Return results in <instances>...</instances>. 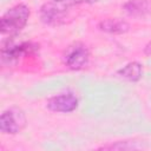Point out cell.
<instances>
[{
  "label": "cell",
  "mask_w": 151,
  "mask_h": 151,
  "mask_svg": "<svg viewBox=\"0 0 151 151\" xmlns=\"http://www.w3.org/2000/svg\"><path fill=\"white\" fill-rule=\"evenodd\" d=\"M142 65L137 61H131L129 64H126L125 66H123L120 70H118L117 74L122 78H125L130 81H137L140 79L142 77Z\"/></svg>",
  "instance_id": "obj_8"
},
{
  "label": "cell",
  "mask_w": 151,
  "mask_h": 151,
  "mask_svg": "<svg viewBox=\"0 0 151 151\" xmlns=\"http://www.w3.org/2000/svg\"><path fill=\"white\" fill-rule=\"evenodd\" d=\"M129 142H123L122 144H112V145H105V146H101L100 149H136L137 146H134L133 144H130L127 145Z\"/></svg>",
  "instance_id": "obj_10"
},
{
  "label": "cell",
  "mask_w": 151,
  "mask_h": 151,
  "mask_svg": "<svg viewBox=\"0 0 151 151\" xmlns=\"http://www.w3.org/2000/svg\"><path fill=\"white\" fill-rule=\"evenodd\" d=\"M97 0H51L40 8V18L45 24L60 25L68 17V11L73 6L93 4Z\"/></svg>",
  "instance_id": "obj_1"
},
{
  "label": "cell",
  "mask_w": 151,
  "mask_h": 151,
  "mask_svg": "<svg viewBox=\"0 0 151 151\" xmlns=\"http://www.w3.org/2000/svg\"><path fill=\"white\" fill-rule=\"evenodd\" d=\"M38 50V45L32 42H21L19 45H7L1 48V59L4 63L13 64L25 55H31Z\"/></svg>",
  "instance_id": "obj_5"
},
{
  "label": "cell",
  "mask_w": 151,
  "mask_h": 151,
  "mask_svg": "<svg viewBox=\"0 0 151 151\" xmlns=\"http://www.w3.org/2000/svg\"><path fill=\"white\" fill-rule=\"evenodd\" d=\"M124 9L131 17H143L149 13L150 6L145 0H129L124 4Z\"/></svg>",
  "instance_id": "obj_9"
},
{
  "label": "cell",
  "mask_w": 151,
  "mask_h": 151,
  "mask_svg": "<svg viewBox=\"0 0 151 151\" xmlns=\"http://www.w3.org/2000/svg\"><path fill=\"white\" fill-rule=\"evenodd\" d=\"M144 52H145V54H151V42L145 47V50H144Z\"/></svg>",
  "instance_id": "obj_11"
},
{
  "label": "cell",
  "mask_w": 151,
  "mask_h": 151,
  "mask_svg": "<svg viewBox=\"0 0 151 151\" xmlns=\"http://www.w3.org/2000/svg\"><path fill=\"white\" fill-rule=\"evenodd\" d=\"M88 60H90V51L81 42H76L71 45L64 54V63L71 70L84 68L88 64Z\"/></svg>",
  "instance_id": "obj_3"
},
{
  "label": "cell",
  "mask_w": 151,
  "mask_h": 151,
  "mask_svg": "<svg viewBox=\"0 0 151 151\" xmlns=\"http://www.w3.org/2000/svg\"><path fill=\"white\" fill-rule=\"evenodd\" d=\"M78 98L76 97L74 93L72 92H65L57 94L47 100V109L53 112H63V113H68L74 111L78 107Z\"/></svg>",
  "instance_id": "obj_6"
},
{
  "label": "cell",
  "mask_w": 151,
  "mask_h": 151,
  "mask_svg": "<svg viewBox=\"0 0 151 151\" xmlns=\"http://www.w3.org/2000/svg\"><path fill=\"white\" fill-rule=\"evenodd\" d=\"M99 29L106 32V33H112V34H122L129 31L130 25L122 19H105L101 20L98 25Z\"/></svg>",
  "instance_id": "obj_7"
},
{
  "label": "cell",
  "mask_w": 151,
  "mask_h": 151,
  "mask_svg": "<svg viewBox=\"0 0 151 151\" xmlns=\"http://www.w3.org/2000/svg\"><path fill=\"white\" fill-rule=\"evenodd\" d=\"M25 123H26V118L20 110L8 109L1 113L0 131L7 134H15L22 130Z\"/></svg>",
  "instance_id": "obj_4"
},
{
  "label": "cell",
  "mask_w": 151,
  "mask_h": 151,
  "mask_svg": "<svg viewBox=\"0 0 151 151\" xmlns=\"http://www.w3.org/2000/svg\"><path fill=\"white\" fill-rule=\"evenodd\" d=\"M29 14V8L24 4L8 8L0 19V31L2 37L9 35V38H12L17 35L26 26Z\"/></svg>",
  "instance_id": "obj_2"
}]
</instances>
